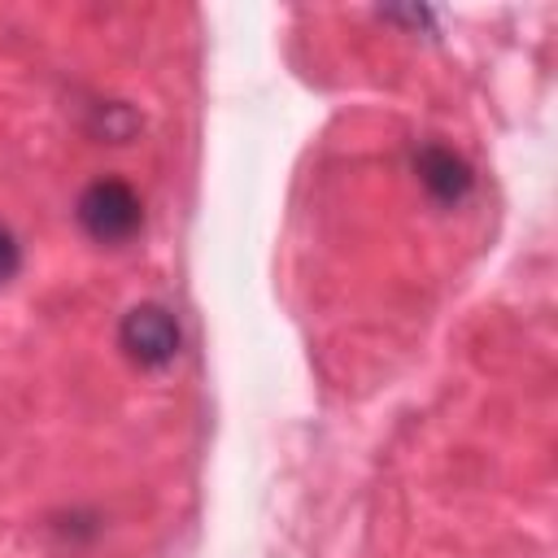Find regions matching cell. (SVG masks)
I'll use <instances>...</instances> for the list:
<instances>
[{"label":"cell","mask_w":558,"mask_h":558,"mask_svg":"<svg viewBox=\"0 0 558 558\" xmlns=\"http://www.w3.org/2000/svg\"><path fill=\"white\" fill-rule=\"evenodd\" d=\"M414 174H418L423 192L436 205H445V209L462 205L471 196V187H475V174H471L466 157L453 153L449 144H436V140H427V144L414 148Z\"/></svg>","instance_id":"3"},{"label":"cell","mask_w":558,"mask_h":558,"mask_svg":"<svg viewBox=\"0 0 558 558\" xmlns=\"http://www.w3.org/2000/svg\"><path fill=\"white\" fill-rule=\"evenodd\" d=\"M17 270H22V248H17L13 231H9V227H0V288H4Z\"/></svg>","instance_id":"4"},{"label":"cell","mask_w":558,"mask_h":558,"mask_svg":"<svg viewBox=\"0 0 558 558\" xmlns=\"http://www.w3.org/2000/svg\"><path fill=\"white\" fill-rule=\"evenodd\" d=\"M74 218H78L87 240H96V244H126L144 227V205H140V192L126 179L105 174V179H92L78 192Z\"/></svg>","instance_id":"1"},{"label":"cell","mask_w":558,"mask_h":558,"mask_svg":"<svg viewBox=\"0 0 558 558\" xmlns=\"http://www.w3.org/2000/svg\"><path fill=\"white\" fill-rule=\"evenodd\" d=\"M118 344H122V353H126L135 366L161 371V366H170V362L179 357V349H183V327H179L174 310H166L161 301H140V305H131V310L122 314V323H118Z\"/></svg>","instance_id":"2"}]
</instances>
